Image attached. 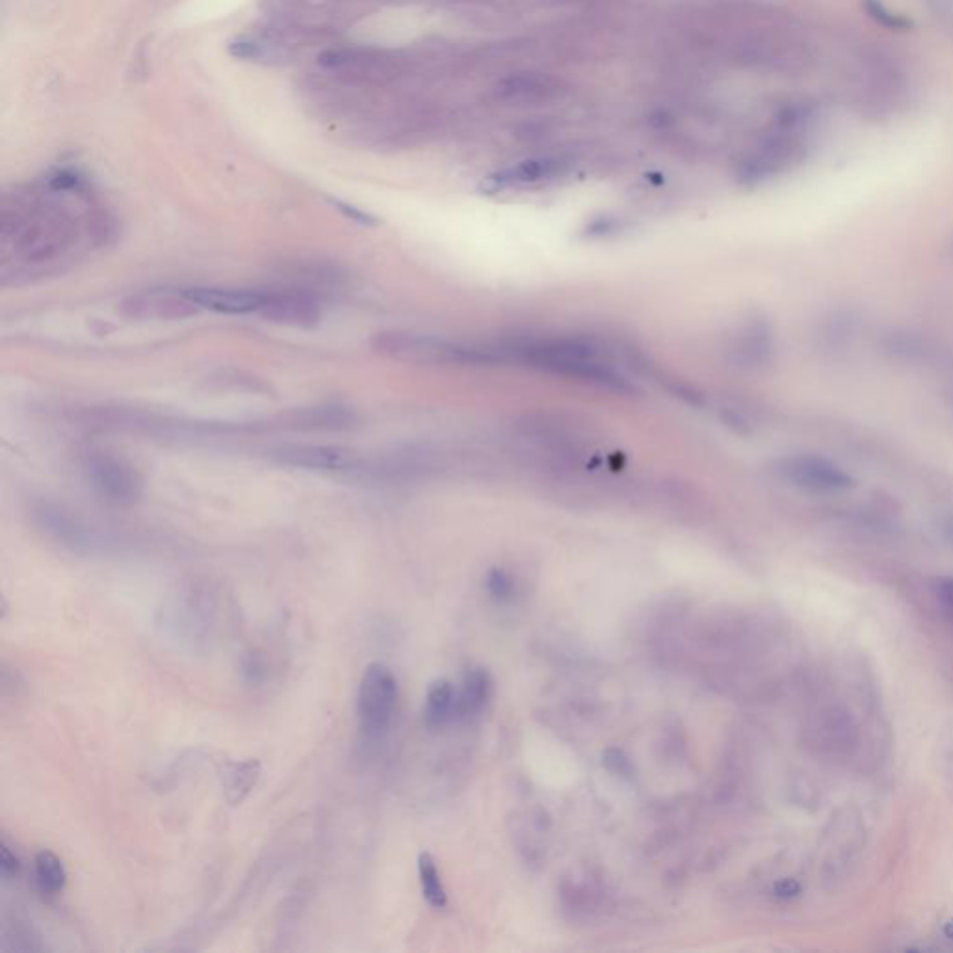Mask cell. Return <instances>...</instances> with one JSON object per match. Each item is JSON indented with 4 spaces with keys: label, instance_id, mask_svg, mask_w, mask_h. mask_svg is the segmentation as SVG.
Returning a JSON list of instances; mask_svg holds the SVG:
<instances>
[{
    "label": "cell",
    "instance_id": "cell-1",
    "mask_svg": "<svg viewBox=\"0 0 953 953\" xmlns=\"http://www.w3.org/2000/svg\"><path fill=\"white\" fill-rule=\"evenodd\" d=\"M118 235V222L90 185L43 187L6 196L0 211L2 285H25L62 274Z\"/></svg>",
    "mask_w": 953,
    "mask_h": 953
},
{
    "label": "cell",
    "instance_id": "cell-2",
    "mask_svg": "<svg viewBox=\"0 0 953 953\" xmlns=\"http://www.w3.org/2000/svg\"><path fill=\"white\" fill-rule=\"evenodd\" d=\"M496 350L501 362L525 363L533 369L581 380L602 390L620 393L633 390L617 367L605 360L604 350L589 339H518Z\"/></svg>",
    "mask_w": 953,
    "mask_h": 953
},
{
    "label": "cell",
    "instance_id": "cell-3",
    "mask_svg": "<svg viewBox=\"0 0 953 953\" xmlns=\"http://www.w3.org/2000/svg\"><path fill=\"white\" fill-rule=\"evenodd\" d=\"M814 120V110L805 103H793L780 110L775 127L739 164V181L760 185L788 172L805 159L806 131Z\"/></svg>",
    "mask_w": 953,
    "mask_h": 953
},
{
    "label": "cell",
    "instance_id": "cell-4",
    "mask_svg": "<svg viewBox=\"0 0 953 953\" xmlns=\"http://www.w3.org/2000/svg\"><path fill=\"white\" fill-rule=\"evenodd\" d=\"M371 347L384 358L419 365H481L497 362L496 352L490 347L462 345L442 337L401 330L376 334Z\"/></svg>",
    "mask_w": 953,
    "mask_h": 953
},
{
    "label": "cell",
    "instance_id": "cell-5",
    "mask_svg": "<svg viewBox=\"0 0 953 953\" xmlns=\"http://www.w3.org/2000/svg\"><path fill=\"white\" fill-rule=\"evenodd\" d=\"M399 698L397 678L388 665L375 661L363 672L358 687V723L369 741L384 738L390 730Z\"/></svg>",
    "mask_w": 953,
    "mask_h": 953
},
{
    "label": "cell",
    "instance_id": "cell-6",
    "mask_svg": "<svg viewBox=\"0 0 953 953\" xmlns=\"http://www.w3.org/2000/svg\"><path fill=\"white\" fill-rule=\"evenodd\" d=\"M82 471L95 494L110 505L129 507L144 494V479L140 471L125 458L110 453H90L84 458Z\"/></svg>",
    "mask_w": 953,
    "mask_h": 953
},
{
    "label": "cell",
    "instance_id": "cell-7",
    "mask_svg": "<svg viewBox=\"0 0 953 953\" xmlns=\"http://www.w3.org/2000/svg\"><path fill=\"white\" fill-rule=\"evenodd\" d=\"M775 473L784 483L803 488L808 492L836 494L855 486V479L829 458L818 455H788L775 462Z\"/></svg>",
    "mask_w": 953,
    "mask_h": 953
},
{
    "label": "cell",
    "instance_id": "cell-8",
    "mask_svg": "<svg viewBox=\"0 0 953 953\" xmlns=\"http://www.w3.org/2000/svg\"><path fill=\"white\" fill-rule=\"evenodd\" d=\"M276 462L304 468V470L339 471V473H362L365 462L360 453L337 447V445H311V443H287L270 451Z\"/></svg>",
    "mask_w": 953,
    "mask_h": 953
},
{
    "label": "cell",
    "instance_id": "cell-9",
    "mask_svg": "<svg viewBox=\"0 0 953 953\" xmlns=\"http://www.w3.org/2000/svg\"><path fill=\"white\" fill-rule=\"evenodd\" d=\"M123 317L135 321H181L202 309L187 289H151L127 296L120 304Z\"/></svg>",
    "mask_w": 953,
    "mask_h": 953
},
{
    "label": "cell",
    "instance_id": "cell-10",
    "mask_svg": "<svg viewBox=\"0 0 953 953\" xmlns=\"http://www.w3.org/2000/svg\"><path fill=\"white\" fill-rule=\"evenodd\" d=\"M32 518L45 535L71 550H94L99 546V535L90 525L58 503H38L32 509Z\"/></svg>",
    "mask_w": 953,
    "mask_h": 953
},
{
    "label": "cell",
    "instance_id": "cell-11",
    "mask_svg": "<svg viewBox=\"0 0 953 953\" xmlns=\"http://www.w3.org/2000/svg\"><path fill=\"white\" fill-rule=\"evenodd\" d=\"M270 323L295 326V328H313L323 317V304L319 296L311 295L302 289H282L267 291L265 306L259 313Z\"/></svg>",
    "mask_w": 953,
    "mask_h": 953
},
{
    "label": "cell",
    "instance_id": "cell-12",
    "mask_svg": "<svg viewBox=\"0 0 953 953\" xmlns=\"http://www.w3.org/2000/svg\"><path fill=\"white\" fill-rule=\"evenodd\" d=\"M198 308L226 313V315H259L267 300V291L252 289H222V287H196L187 289Z\"/></svg>",
    "mask_w": 953,
    "mask_h": 953
},
{
    "label": "cell",
    "instance_id": "cell-13",
    "mask_svg": "<svg viewBox=\"0 0 953 953\" xmlns=\"http://www.w3.org/2000/svg\"><path fill=\"white\" fill-rule=\"evenodd\" d=\"M734 362L747 369H760L773 360L775 334L762 319H751L736 332L730 345Z\"/></svg>",
    "mask_w": 953,
    "mask_h": 953
},
{
    "label": "cell",
    "instance_id": "cell-14",
    "mask_svg": "<svg viewBox=\"0 0 953 953\" xmlns=\"http://www.w3.org/2000/svg\"><path fill=\"white\" fill-rule=\"evenodd\" d=\"M563 82L546 73H514L503 79L497 86V95L505 101H514L520 105H535L542 101H550L561 94Z\"/></svg>",
    "mask_w": 953,
    "mask_h": 953
},
{
    "label": "cell",
    "instance_id": "cell-15",
    "mask_svg": "<svg viewBox=\"0 0 953 953\" xmlns=\"http://www.w3.org/2000/svg\"><path fill=\"white\" fill-rule=\"evenodd\" d=\"M570 168V162L563 157H538L518 162L509 170H503L492 181L496 188L527 187L538 185L563 177Z\"/></svg>",
    "mask_w": 953,
    "mask_h": 953
},
{
    "label": "cell",
    "instance_id": "cell-16",
    "mask_svg": "<svg viewBox=\"0 0 953 953\" xmlns=\"http://www.w3.org/2000/svg\"><path fill=\"white\" fill-rule=\"evenodd\" d=\"M261 773L263 766L256 758L228 760L220 771V780L229 805H242V801L256 788Z\"/></svg>",
    "mask_w": 953,
    "mask_h": 953
},
{
    "label": "cell",
    "instance_id": "cell-17",
    "mask_svg": "<svg viewBox=\"0 0 953 953\" xmlns=\"http://www.w3.org/2000/svg\"><path fill=\"white\" fill-rule=\"evenodd\" d=\"M458 715L457 689L449 680H436L429 685L425 704V723L429 728L443 726Z\"/></svg>",
    "mask_w": 953,
    "mask_h": 953
},
{
    "label": "cell",
    "instance_id": "cell-18",
    "mask_svg": "<svg viewBox=\"0 0 953 953\" xmlns=\"http://www.w3.org/2000/svg\"><path fill=\"white\" fill-rule=\"evenodd\" d=\"M229 53L239 60H252L263 64H283L291 58V49L278 41L270 40L267 36L259 38H242L229 45Z\"/></svg>",
    "mask_w": 953,
    "mask_h": 953
},
{
    "label": "cell",
    "instance_id": "cell-19",
    "mask_svg": "<svg viewBox=\"0 0 953 953\" xmlns=\"http://www.w3.org/2000/svg\"><path fill=\"white\" fill-rule=\"evenodd\" d=\"M34 877L41 894L58 896L68 883L64 862L49 849H41L34 859Z\"/></svg>",
    "mask_w": 953,
    "mask_h": 953
},
{
    "label": "cell",
    "instance_id": "cell-20",
    "mask_svg": "<svg viewBox=\"0 0 953 953\" xmlns=\"http://www.w3.org/2000/svg\"><path fill=\"white\" fill-rule=\"evenodd\" d=\"M490 691H492L490 674L484 669H471L466 674L462 691L458 693V715L462 717L477 715L486 706Z\"/></svg>",
    "mask_w": 953,
    "mask_h": 953
},
{
    "label": "cell",
    "instance_id": "cell-21",
    "mask_svg": "<svg viewBox=\"0 0 953 953\" xmlns=\"http://www.w3.org/2000/svg\"><path fill=\"white\" fill-rule=\"evenodd\" d=\"M417 870H419V883H421V890H423V898L427 900L430 907L445 909L447 894H445V888H443L440 872L436 868V862H434L430 853L419 855Z\"/></svg>",
    "mask_w": 953,
    "mask_h": 953
},
{
    "label": "cell",
    "instance_id": "cell-22",
    "mask_svg": "<svg viewBox=\"0 0 953 953\" xmlns=\"http://www.w3.org/2000/svg\"><path fill=\"white\" fill-rule=\"evenodd\" d=\"M862 8L866 10V14L872 21L881 25V27L888 28V30L903 32V30H909L913 27L909 17L892 10L883 0H862Z\"/></svg>",
    "mask_w": 953,
    "mask_h": 953
},
{
    "label": "cell",
    "instance_id": "cell-23",
    "mask_svg": "<svg viewBox=\"0 0 953 953\" xmlns=\"http://www.w3.org/2000/svg\"><path fill=\"white\" fill-rule=\"evenodd\" d=\"M892 345L890 349L896 354V356H901L905 360H916V358H922V360H927L931 356V349L927 347L926 343L918 337L911 336V334H905V336H892L890 337Z\"/></svg>",
    "mask_w": 953,
    "mask_h": 953
},
{
    "label": "cell",
    "instance_id": "cell-24",
    "mask_svg": "<svg viewBox=\"0 0 953 953\" xmlns=\"http://www.w3.org/2000/svg\"><path fill=\"white\" fill-rule=\"evenodd\" d=\"M486 589L497 600H505V598L511 596L512 579L509 578V574L505 570L494 568L486 576Z\"/></svg>",
    "mask_w": 953,
    "mask_h": 953
},
{
    "label": "cell",
    "instance_id": "cell-25",
    "mask_svg": "<svg viewBox=\"0 0 953 953\" xmlns=\"http://www.w3.org/2000/svg\"><path fill=\"white\" fill-rule=\"evenodd\" d=\"M0 872L4 877H17L21 872V860L6 842L0 846Z\"/></svg>",
    "mask_w": 953,
    "mask_h": 953
},
{
    "label": "cell",
    "instance_id": "cell-26",
    "mask_svg": "<svg viewBox=\"0 0 953 953\" xmlns=\"http://www.w3.org/2000/svg\"><path fill=\"white\" fill-rule=\"evenodd\" d=\"M937 598L953 617V578H940L937 581Z\"/></svg>",
    "mask_w": 953,
    "mask_h": 953
},
{
    "label": "cell",
    "instance_id": "cell-27",
    "mask_svg": "<svg viewBox=\"0 0 953 953\" xmlns=\"http://www.w3.org/2000/svg\"><path fill=\"white\" fill-rule=\"evenodd\" d=\"M950 250H952V256H953V241H952V246H950Z\"/></svg>",
    "mask_w": 953,
    "mask_h": 953
}]
</instances>
